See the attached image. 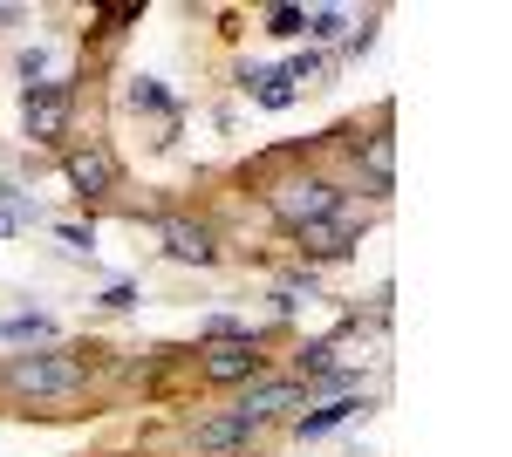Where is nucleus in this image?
<instances>
[{"instance_id":"nucleus-3","label":"nucleus","mask_w":512,"mask_h":457,"mask_svg":"<svg viewBox=\"0 0 512 457\" xmlns=\"http://www.w3.org/2000/svg\"><path fill=\"white\" fill-rule=\"evenodd\" d=\"M198 376L233 389V382H260L267 376V355H260V335H219V342H198Z\"/></svg>"},{"instance_id":"nucleus-2","label":"nucleus","mask_w":512,"mask_h":457,"mask_svg":"<svg viewBox=\"0 0 512 457\" xmlns=\"http://www.w3.org/2000/svg\"><path fill=\"white\" fill-rule=\"evenodd\" d=\"M260 205L274 212V226L308 232L315 219H328V212L342 205V185H335V178H321V171H280V178L260 185Z\"/></svg>"},{"instance_id":"nucleus-15","label":"nucleus","mask_w":512,"mask_h":457,"mask_svg":"<svg viewBox=\"0 0 512 457\" xmlns=\"http://www.w3.org/2000/svg\"><path fill=\"white\" fill-rule=\"evenodd\" d=\"M48 69H55V48H48V41H35V48H21V55H14L21 89H48Z\"/></svg>"},{"instance_id":"nucleus-16","label":"nucleus","mask_w":512,"mask_h":457,"mask_svg":"<svg viewBox=\"0 0 512 457\" xmlns=\"http://www.w3.org/2000/svg\"><path fill=\"white\" fill-rule=\"evenodd\" d=\"M130 110H158L164 123H178V103H171V89L158 76H137L130 82Z\"/></svg>"},{"instance_id":"nucleus-21","label":"nucleus","mask_w":512,"mask_h":457,"mask_svg":"<svg viewBox=\"0 0 512 457\" xmlns=\"http://www.w3.org/2000/svg\"><path fill=\"white\" fill-rule=\"evenodd\" d=\"M103 307H117V314H123V307H137V280H117V287L103 294Z\"/></svg>"},{"instance_id":"nucleus-12","label":"nucleus","mask_w":512,"mask_h":457,"mask_svg":"<svg viewBox=\"0 0 512 457\" xmlns=\"http://www.w3.org/2000/svg\"><path fill=\"white\" fill-rule=\"evenodd\" d=\"M239 82H246V96H253L260 110H294V103H301V89L280 76V69H239Z\"/></svg>"},{"instance_id":"nucleus-7","label":"nucleus","mask_w":512,"mask_h":457,"mask_svg":"<svg viewBox=\"0 0 512 457\" xmlns=\"http://www.w3.org/2000/svg\"><path fill=\"white\" fill-rule=\"evenodd\" d=\"M287 410H308V382L301 376H260V382H246V396L233 403V417H246L253 430L287 417Z\"/></svg>"},{"instance_id":"nucleus-1","label":"nucleus","mask_w":512,"mask_h":457,"mask_svg":"<svg viewBox=\"0 0 512 457\" xmlns=\"http://www.w3.org/2000/svg\"><path fill=\"white\" fill-rule=\"evenodd\" d=\"M89 348H28V355H14L7 369H0V389H14L21 403H69L89 389V362H82Z\"/></svg>"},{"instance_id":"nucleus-13","label":"nucleus","mask_w":512,"mask_h":457,"mask_svg":"<svg viewBox=\"0 0 512 457\" xmlns=\"http://www.w3.org/2000/svg\"><path fill=\"white\" fill-rule=\"evenodd\" d=\"M35 226H41L35 191H21V185H7V178H0V239H14V232H35Z\"/></svg>"},{"instance_id":"nucleus-5","label":"nucleus","mask_w":512,"mask_h":457,"mask_svg":"<svg viewBox=\"0 0 512 457\" xmlns=\"http://www.w3.org/2000/svg\"><path fill=\"white\" fill-rule=\"evenodd\" d=\"M369 219H376V205H349V198H342L328 219H315V226L294 232V239H301V253H308V260H342L355 239H362V226H369Z\"/></svg>"},{"instance_id":"nucleus-19","label":"nucleus","mask_w":512,"mask_h":457,"mask_svg":"<svg viewBox=\"0 0 512 457\" xmlns=\"http://www.w3.org/2000/svg\"><path fill=\"white\" fill-rule=\"evenodd\" d=\"M267 35L301 41V35H308V7H267Z\"/></svg>"},{"instance_id":"nucleus-11","label":"nucleus","mask_w":512,"mask_h":457,"mask_svg":"<svg viewBox=\"0 0 512 457\" xmlns=\"http://www.w3.org/2000/svg\"><path fill=\"white\" fill-rule=\"evenodd\" d=\"M260 430L246 417H212V423H192V451L198 457H233V451H246Z\"/></svg>"},{"instance_id":"nucleus-9","label":"nucleus","mask_w":512,"mask_h":457,"mask_svg":"<svg viewBox=\"0 0 512 457\" xmlns=\"http://www.w3.org/2000/svg\"><path fill=\"white\" fill-rule=\"evenodd\" d=\"M349 151H355V171H369L376 198H390V185H396V137H390V123H376L369 137H355Z\"/></svg>"},{"instance_id":"nucleus-20","label":"nucleus","mask_w":512,"mask_h":457,"mask_svg":"<svg viewBox=\"0 0 512 457\" xmlns=\"http://www.w3.org/2000/svg\"><path fill=\"white\" fill-rule=\"evenodd\" d=\"M55 239H62L69 253H96V226H82V219H62V226H55Z\"/></svg>"},{"instance_id":"nucleus-17","label":"nucleus","mask_w":512,"mask_h":457,"mask_svg":"<svg viewBox=\"0 0 512 457\" xmlns=\"http://www.w3.org/2000/svg\"><path fill=\"white\" fill-rule=\"evenodd\" d=\"M328 369H335V335H321V342H301V348H294V376H301V382L328 376Z\"/></svg>"},{"instance_id":"nucleus-6","label":"nucleus","mask_w":512,"mask_h":457,"mask_svg":"<svg viewBox=\"0 0 512 457\" xmlns=\"http://www.w3.org/2000/svg\"><path fill=\"white\" fill-rule=\"evenodd\" d=\"M158 246L178 267H219V232L192 212H158Z\"/></svg>"},{"instance_id":"nucleus-10","label":"nucleus","mask_w":512,"mask_h":457,"mask_svg":"<svg viewBox=\"0 0 512 457\" xmlns=\"http://www.w3.org/2000/svg\"><path fill=\"white\" fill-rule=\"evenodd\" d=\"M362 410H369L362 396H328V403H308V410L294 417V437H301V444H315V437H328V430H342V423H355Z\"/></svg>"},{"instance_id":"nucleus-14","label":"nucleus","mask_w":512,"mask_h":457,"mask_svg":"<svg viewBox=\"0 0 512 457\" xmlns=\"http://www.w3.org/2000/svg\"><path fill=\"white\" fill-rule=\"evenodd\" d=\"M0 342L48 348V342H55V321H48V314H14V321H0Z\"/></svg>"},{"instance_id":"nucleus-22","label":"nucleus","mask_w":512,"mask_h":457,"mask_svg":"<svg viewBox=\"0 0 512 457\" xmlns=\"http://www.w3.org/2000/svg\"><path fill=\"white\" fill-rule=\"evenodd\" d=\"M137 14H144V7H103V14H96V21H103V28H110V35H117V28H130V21H137Z\"/></svg>"},{"instance_id":"nucleus-8","label":"nucleus","mask_w":512,"mask_h":457,"mask_svg":"<svg viewBox=\"0 0 512 457\" xmlns=\"http://www.w3.org/2000/svg\"><path fill=\"white\" fill-rule=\"evenodd\" d=\"M62 171H69V185H76L82 205H89V198H110V191H117V157L103 151V144L62 151Z\"/></svg>"},{"instance_id":"nucleus-4","label":"nucleus","mask_w":512,"mask_h":457,"mask_svg":"<svg viewBox=\"0 0 512 457\" xmlns=\"http://www.w3.org/2000/svg\"><path fill=\"white\" fill-rule=\"evenodd\" d=\"M69 110H76L69 82L21 89V130H28V144H41V151H62V144H69Z\"/></svg>"},{"instance_id":"nucleus-18","label":"nucleus","mask_w":512,"mask_h":457,"mask_svg":"<svg viewBox=\"0 0 512 457\" xmlns=\"http://www.w3.org/2000/svg\"><path fill=\"white\" fill-rule=\"evenodd\" d=\"M342 35H349L342 7H308V41H342Z\"/></svg>"}]
</instances>
